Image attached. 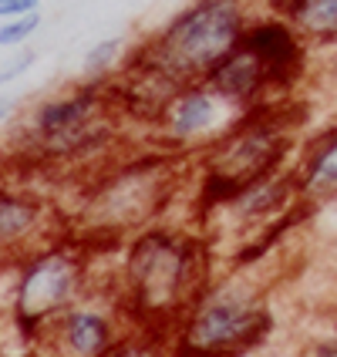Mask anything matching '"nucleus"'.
<instances>
[{"mask_svg": "<svg viewBox=\"0 0 337 357\" xmlns=\"http://www.w3.org/2000/svg\"><path fill=\"white\" fill-rule=\"evenodd\" d=\"M327 78L334 81V88H337V47H334V54H331V61H327Z\"/></svg>", "mask_w": 337, "mask_h": 357, "instance_id": "412c9836", "label": "nucleus"}, {"mask_svg": "<svg viewBox=\"0 0 337 357\" xmlns=\"http://www.w3.org/2000/svg\"><path fill=\"white\" fill-rule=\"evenodd\" d=\"M239 115L243 112L230 105L216 88H209L206 81H189L169 98L156 128L169 145H199V142H216Z\"/></svg>", "mask_w": 337, "mask_h": 357, "instance_id": "6e6552de", "label": "nucleus"}, {"mask_svg": "<svg viewBox=\"0 0 337 357\" xmlns=\"http://www.w3.org/2000/svg\"><path fill=\"white\" fill-rule=\"evenodd\" d=\"M250 17V0H189L135 51H128L125 61L152 68L176 84L202 81L243 44Z\"/></svg>", "mask_w": 337, "mask_h": 357, "instance_id": "f03ea898", "label": "nucleus"}, {"mask_svg": "<svg viewBox=\"0 0 337 357\" xmlns=\"http://www.w3.org/2000/svg\"><path fill=\"white\" fill-rule=\"evenodd\" d=\"M44 340L58 347V357H105L121 337L101 310L81 307L78 300L47 324Z\"/></svg>", "mask_w": 337, "mask_h": 357, "instance_id": "9d476101", "label": "nucleus"}, {"mask_svg": "<svg viewBox=\"0 0 337 357\" xmlns=\"http://www.w3.org/2000/svg\"><path fill=\"white\" fill-rule=\"evenodd\" d=\"M125 58H128L125 38H101L95 47H88V54L81 61L84 81H112L121 71Z\"/></svg>", "mask_w": 337, "mask_h": 357, "instance_id": "2eb2a0df", "label": "nucleus"}, {"mask_svg": "<svg viewBox=\"0 0 337 357\" xmlns=\"http://www.w3.org/2000/svg\"><path fill=\"white\" fill-rule=\"evenodd\" d=\"M300 196L337 199V125L307 145V155L297 169Z\"/></svg>", "mask_w": 337, "mask_h": 357, "instance_id": "4468645a", "label": "nucleus"}, {"mask_svg": "<svg viewBox=\"0 0 337 357\" xmlns=\"http://www.w3.org/2000/svg\"><path fill=\"white\" fill-rule=\"evenodd\" d=\"M267 303L239 283H223L206 290L182 317L172 357H243L267 337Z\"/></svg>", "mask_w": 337, "mask_h": 357, "instance_id": "39448f33", "label": "nucleus"}, {"mask_svg": "<svg viewBox=\"0 0 337 357\" xmlns=\"http://www.w3.org/2000/svg\"><path fill=\"white\" fill-rule=\"evenodd\" d=\"M290 152V125L274 101L243 112L202 162V192L209 202H230L260 178L274 176Z\"/></svg>", "mask_w": 337, "mask_h": 357, "instance_id": "7ed1b4c3", "label": "nucleus"}, {"mask_svg": "<svg viewBox=\"0 0 337 357\" xmlns=\"http://www.w3.org/2000/svg\"><path fill=\"white\" fill-rule=\"evenodd\" d=\"M31 64H34V54H24V58H17V64H7V68L0 71V84H3V81H10V78H17V75H24Z\"/></svg>", "mask_w": 337, "mask_h": 357, "instance_id": "6ab92c4d", "label": "nucleus"}, {"mask_svg": "<svg viewBox=\"0 0 337 357\" xmlns=\"http://www.w3.org/2000/svg\"><path fill=\"white\" fill-rule=\"evenodd\" d=\"M105 357H159V344H156V334L149 337V331H145L142 337L119 340Z\"/></svg>", "mask_w": 337, "mask_h": 357, "instance_id": "f3484780", "label": "nucleus"}, {"mask_svg": "<svg viewBox=\"0 0 337 357\" xmlns=\"http://www.w3.org/2000/svg\"><path fill=\"white\" fill-rule=\"evenodd\" d=\"M40 27V10L34 14H24V17H10L0 24V47H20L38 34Z\"/></svg>", "mask_w": 337, "mask_h": 357, "instance_id": "dca6fc26", "label": "nucleus"}, {"mask_svg": "<svg viewBox=\"0 0 337 357\" xmlns=\"http://www.w3.org/2000/svg\"><path fill=\"white\" fill-rule=\"evenodd\" d=\"M314 51L337 47V0H270Z\"/></svg>", "mask_w": 337, "mask_h": 357, "instance_id": "ddd939ff", "label": "nucleus"}, {"mask_svg": "<svg viewBox=\"0 0 337 357\" xmlns=\"http://www.w3.org/2000/svg\"><path fill=\"white\" fill-rule=\"evenodd\" d=\"M112 115H119L108 81H84L71 91L40 101L24 125V149L40 162H68L91 155L112 139Z\"/></svg>", "mask_w": 337, "mask_h": 357, "instance_id": "20e7f679", "label": "nucleus"}, {"mask_svg": "<svg viewBox=\"0 0 337 357\" xmlns=\"http://www.w3.org/2000/svg\"><path fill=\"white\" fill-rule=\"evenodd\" d=\"M34 10H40V0H0V20L24 17V14H34Z\"/></svg>", "mask_w": 337, "mask_h": 357, "instance_id": "a211bd4d", "label": "nucleus"}, {"mask_svg": "<svg viewBox=\"0 0 337 357\" xmlns=\"http://www.w3.org/2000/svg\"><path fill=\"white\" fill-rule=\"evenodd\" d=\"M0 357H7V354H3V347H0Z\"/></svg>", "mask_w": 337, "mask_h": 357, "instance_id": "5701e85b", "label": "nucleus"}, {"mask_svg": "<svg viewBox=\"0 0 337 357\" xmlns=\"http://www.w3.org/2000/svg\"><path fill=\"white\" fill-rule=\"evenodd\" d=\"M314 357H337V337L317 344V347H314Z\"/></svg>", "mask_w": 337, "mask_h": 357, "instance_id": "aec40b11", "label": "nucleus"}, {"mask_svg": "<svg viewBox=\"0 0 337 357\" xmlns=\"http://www.w3.org/2000/svg\"><path fill=\"white\" fill-rule=\"evenodd\" d=\"M202 81L209 88H216L230 105H237L239 112H250V108H260L277 98V88L267 75V68L246 44H239L233 54H226Z\"/></svg>", "mask_w": 337, "mask_h": 357, "instance_id": "9b49d317", "label": "nucleus"}, {"mask_svg": "<svg viewBox=\"0 0 337 357\" xmlns=\"http://www.w3.org/2000/svg\"><path fill=\"white\" fill-rule=\"evenodd\" d=\"M10 112H14V105H10V101H3V98H0V125L7 121V115H10Z\"/></svg>", "mask_w": 337, "mask_h": 357, "instance_id": "4be33fe9", "label": "nucleus"}, {"mask_svg": "<svg viewBox=\"0 0 337 357\" xmlns=\"http://www.w3.org/2000/svg\"><path fill=\"white\" fill-rule=\"evenodd\" d=\"M206 294V250L165 229H145L125 257V303L142 331L162 334Z\"/></svg>", "mask_w": 337, "mask_h": 357, "instance_id": "f257e3e1", "label": "nucleus"}, {"mask_svg": "<svg viewBox=\"0 0 337 357\" xmlns=\"http://www.w3.org/2000/svg\"><path fill=\"white\" fill-rule=\"evenodd\" d=\"M243 44L260 58L267 75L274 81L277 95H287L310 68V44L297 34V27L280 10H263L250 17V27L243 34Z\"/></svg>", "mask_w": 337, "mask_h": 357, "instance_id": "1a4fd4ad", "label": "nucleus"}, {"mask_svg": "<svg viewBox=\"0 0 337 357\" xmlns=\"http://www.w3.org/2000/svg\"><path fill=\"white\" fill-rule=\"evenodd\" d=\"M40 229H44V202L27 192L0 189V250L14 253L34 246L40 239Z\"/></svg>", "mask_w": 337, "mask_h": 357, "instance_id": "f8f14e48", "label": "nucleus"}, {"mask_svg": "<svg viewBox=\"0 0 337 357\" xmlns=\"http://www.w3.org/2000/svg\"><path fill=\"white\" fill-rule=\"evenodd\" d=\"M88 280L84 250L75 243H47L31 250L14 270V307L10 324L24 340L44 337L47 324L81 300Z\"/></svg>", "mask_w": 337, "mask_h": 357, "instance_id": "423d86ee", "label": "nucleus"}, {"mask_svg": "<svg viewBox=\"0 0 337 357\" xmlns=\"http://www.w3.org/2000/svg\"><path fill=\"white\" fill-rule=\"evenodd\" d=\"M172 178H176V159H139L125 162L115 172L95 182L91 196L84 202L88 226L95 229H132L142 226L159 213V206L172 192Z\"/></svg>", "mask_w": 337, "mask_h": 357, "instance_id": "0eeeda50", "label": "nucleus"}]
</instances>
